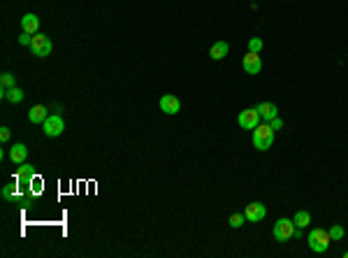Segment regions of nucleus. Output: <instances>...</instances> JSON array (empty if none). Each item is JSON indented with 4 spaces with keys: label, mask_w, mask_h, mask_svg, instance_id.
Segmentation results:
<instances>
[{
    "label": "nucleus",
    "mask_w": 348,
    "mask_h": 258,
    "mask_svg": "<svg viewBox=\"0 0 348 258\" xmlns=\"http://www.w3.org/2000/svg\"><path fill=\"white\" fill-rule=\"evenodd\" d=\"M228 52H230V45L221 40V42H214V45H211V49H209V56H211L214 61H221V58H225V56H228Z\"/></svg>",
    "instance_id": "2eb2a0df"
},
{
    "label": "nucleus",
    "mask_w": 348,
    "mask_h": 258,
    "mask_svg": "<svg viewBox=\"0 0 348 258\" xmlns=\"http://www.w3.org/2000/svg\"><path fill=\"white\" fill-rule=\"evenodd\" d=\"M5 100H9V103H21V100H23V91L19 89V86H14V89H9L7 93H5Z\"/></svg>",
    "instance_id": "6ab92c4d"
},
{
    "label": "nucleus",
    "mask_w": 348,
    "mask_h": 258,
    "mask_svg": "<svg viewBox=\"0 0 348 258\" xmlns=\"http://www.w3.org/2000/svg\"><path fill=\"white\" fill-rule=\"evenodd\" d=\"M42 126H45V135H46V137H58V135L65 130V121H63L58 114L46 116V121Z\"/></svg>",
    "instance_id": "423d86ee"
},
{
    "label": "nucleus",
    "mask_w": 348,
    "mask_h": 258,
    "mask_svg": "<svg viewBox=\"0 0 348 258\" xmlns=\"http://www.w3.org/2000/svg\"><path fill=\"white\" fill-rule=\"evenodd\" d=\"M306 242H309L311 251H316V254H325V251L330 249V242H332L330 231H325V228H313V231L309 232Z\"/></svg>",
    "instance_id": "f03ea898"
},
{
    "label": "nucleus",
    "mask_w": 348,
    "mask_h": 258,
    "mask_svg": "<svg viewBox=\"0 0 348 258\" xmlns=\"http://www.w3.org/2000/svg\"><path fill=\"white\" fill-rule=\"evenodd\" d=\"M330 237H332V240H341V237H344V226H339V223H337V226H332V228H330Z\"/></svg>",
    "instance_id": "4be33fe9"
},
{
    "label": "nucleus",
    "mask_w": 348,
    "mask_h": 258,
    "mask_svg": "<svg viewBox=\"0 0 348 258\" xmlns=\"http://www.w3.org/2000/svg\"><path fill=\"white\" fill-rule=\"evenodd\" d=\"M344 258H348V251H346V254H344Z\"/></svg>",
    "instance_id": "393cba45"
},
{
    "label": "nucleus",
    "mask_w": 348,
    "mask_h": 258,
    "mask_svg": "<svg viewBox=\"0 0 348 258\" xmlns=\"http://www.w3.org/2000/svg\"><path fill=\"white\" fill-rule=\"evenodd\" d=\"M46 116H49V109H46L45 105H35L28 112V121H30V124H45Z\"/></svg>",
    "instance_id": "f8f14e48"
},
{
    "label": "nucleus",
    "mask_w": 348,
    "mask_h": 258,
    "mask_svg": "<svg viewBox=\"0 0 348 258\" xmlns=\"http://www.w3.org/2000/svg\"><path fill=\"white\" fill-rule=\"evenodd\" d=\"M26 158H28V147L26 144H21V142L12 144V149H9V160L19 165V163H23Z\"/></svg>",
    "instance_id": "9d476101"
},
{
    "label": "nucleus",
    "mask_w": 348,
    "mask_h": 258,
    "mask_svg": "<svg viewBox=\"0 0 348 258\" xmlns=\"http://www.w3.org/2000/svg\"><path fill=\"white\" fill-rule=\"evenodd\" d=\"M295 221L293 219H278L274 223V240L277 242H288L290 237H295Z\"/></svg>",
    "instance_id": "7ed1b4c3"
},
{
    "label": "nucleus",
    "mask_w": 348,
    "mask_h": 258,
    "mask_svg": "<svg viewBox=\"0 0 348 258\" xmlns=\"http://www.w3.org/2000/svg\"><path fill=\"white\" fill-rule=\"evenodd\" d=\"M260 121H262V116H260V112L255 107H249V109L239 112V116H237V124H239L241 128H249V130H253L255 126H260Z\"/></svg>",
    "instance_id": "39448f33"
},
{
    "label": "nucleus",
    "mask_w": 348,
    "mask_h": 258,
    "mask_svg": "<svg viewBox=\"0 0 348 258\" xmlns=\"http://www.w3.org/2000/svg\"><path fill=\"white\" fill-rule=\"evenodd\" d=\"M0 84H2V89H0V96L5 98V93H7L9 89H14V86H17V77H14L12 72H2V75H0Z\"/></svg>",
    "instance_id": "dca6fc26"
},
{
    "label": "nucleus",
    "mask_w": 348,
    "mask_h": 258,
    "mask_svg": "<svg viewBox=\"0 0 348 258\" xmlns=\"http://www.w3.org/2000/svg\"><path fill=\"white\" fill-rule=\"evenodd\" d=\"M260 49H262V40H260V37H251L249 40V52L260 53Z\"/></svg>",
    "instance_id": "412c9836"
},
{
    "label": "nucleus",
    "mask_w": 348,
    "mask_h": 258,
    "mask_svg": "<svg viewBox=\"0 0 348 258\" xmlns=\"http://www.w3.org/2000/svg\"><path fill=\"white\" fill-rule=\"evenodd\" d=\"M295 226H297V228H306V226H309V223H311V214L306 212V209H300V212L295 214Z\"/></svg>",
    "instance_id": "a211bd4d"
},
{
    "label": "nucleus",
    "mask_w": 348,
    "mask_h": 258,
    "mask_svg": "<svg viewBox=\"0 0 348 258\" xmlns=\"http://www.w3.org/2000/svg\"><path fill=\"white\" fill-rule=\"evenodd\" d=\"M51 49H54V45H51V40H49L46 35H42V33H35V35H33V42H30V52H33V56L45 58V56L51 53Z\"/></svg>",
    "instance_id": "20e7f679"
},
{
    "label": "nucleus",
    "mask_w": 348,
    "mask_h": 258,
    "mask_svg": "<svg viewBox=\"0 0 348 258\" xmlns=\"http://www.w3.org/2000/svg\"><path fill=\"white\" fill-rule=\"evenodd\" d=\"M2 198L5 200H17L19 198V181L14 179V181H9L7 186L2 188Z\"/></svg>",
    "instance_id": "f3484780"
},
{
    "label": "nucleus",
    "mask_w": 348,
    "mask_h": 258,
    "mask_svg": "<svg viewBox=\"0 0 348 258\" xmlns=\"http://www.w3.org/2000/svg\"><path fill=\"white\" fill-rule=\"evenodd\" d=\"M255 109L260 112V116H262L265 121H272V119H277L278 116V107L274 105V103H260Z\"/></svg>",
    "instance_id": "ddd939ff"
},
{
    "label": "nucleus",
    "mask_w": 348,
    "mask_h": 258,
    "mask_svg": "<svg viewBox=\"0 0 348 258\" xmlns=\"http://www.w3.org/2000/svg\"><path fill=\"white\" fill-rule=\"evenodd\" d=\"M253 147L258 149V152H267L272 142H274V130H272V126L269 124H260L253 128Z\"/></svg>",
    "instance_id": "f257e3e1"
},
{
    "label": "nucleus",
    "mask_w": 348,
    "mask_h": 258,
    "mask_svg": "<svg viewBox=\"0 0 348 258\" xmlns=\"http://www.w3.org/2000/svg\"><path fill=\"white\" fill-rule=\"evenodd\" d=\"M9 137H12L9 128L7 126H2V128H0V140H2V142H9Z\"/></svg>",
    "instance_id": "5701e85b"
},
{
    "label": "nucleus",
    "mask_w": 348,
    "mask_h": 258,
    "mask_svg": "<svg viewBox=\"0 0 348 258\" xmlns=\"http://www.w3.org/2000/svg\"><path fill=\"white\" fill-rule=\"evenodd\" d=\"M244 219H246V216H244V214H232L230 216V226L232 228H241V226H244Z\"/></svg>",
    "instance_id": "aec40b11"
},
{
    "label": "nucleus",
    "mask_w": 348,
    "mask_h": 258,
    "mask_svg": "<svg viewBox=\"0 0 348 258\" xmlns=\"http://www.w3.org/2000/svg\"><path fill=\"white\" fill-rule=\"evenodd\" d=\"M244 70L249 72V75H258L262 70V61H260V56L255 52H249L244 56Z\"/></svg>",
    "instance_id": "1a4fd4ad"
},
{
    "label": "nucleus",
    "mask_w": 348,
    "mask_h": 258,
    "mask_svg": "<svg viewBox=\"0 0 348 258\" xmlns=\"http://www.w3.org/2000/svg\"><path fill=\"white\" fill-rule=\"evenodd\" d=\"M265 214H267V207L262 205V203H251V205H246V209H244V216H246V221H251V223L262 221Z\"/></svg>",
    "instance_id": "0eeeda50"
},
{
    "label": "nucleus",
    "mask_w": 348,
    "mask_h": 258,
    "mask_svg": "<svg viewBox=\"0 0 348 258\" xmlns=\"http://www.w3.org/2000/svg\"><path fill=\"white\" fill-rule=\"evenodd\" d=\"M21 28H23V33L35 35L37 30H40V19H37L35 14H26V17L21 19Z\"/></svg>",
    "instance_id": "4468645a"
},
{
    "label": "nucleus",
    "mask_w": 348,
    "mask_h": 258,
    "mask_svg": "<svg viewBox=\"0 0 348 258\" xmlns=\"http://www.w3.org/2000/svg\"><path fill=\"white\" fill-rule=\"evenodd\" d=\"M269 126H272V130H281V128H283V121H281V119H272V121H267Z\"/></svg>",
    "instance_id": "b1692460"
},
{
    "label": "nucleus",
    "mask_w": 348,
    "mask_h": 258,
    "mask_svg": "<svg viewBox=\"0 0 348 258\" xmlns=\"http://www.w3.org/2000/svg\"><path fill=\"white\" fill-rule=\"evenodd\" d=\"M158 107H161L165 114H177V112H181V100H179L174 93H167V96H162L161 98Z\"/></svg>",
    "instance_id": "6e6552de"
},
{
    "label": "nucleus",
    "mask_w": 348,
    "mask_h": 258,
    "mask_svg": "<svg viewBox=\"0 0 348 258\" xmlns=\"http://www.w3.org/2000/svg\"><path fill=\"white\" fill-rule=\"evenodd\" d=\"M35 177V165H30V163H21V168L17 172V181L19 184H30Z\"/></svg>",
    "instance_id": "9b49d317"
}]
</instances>
